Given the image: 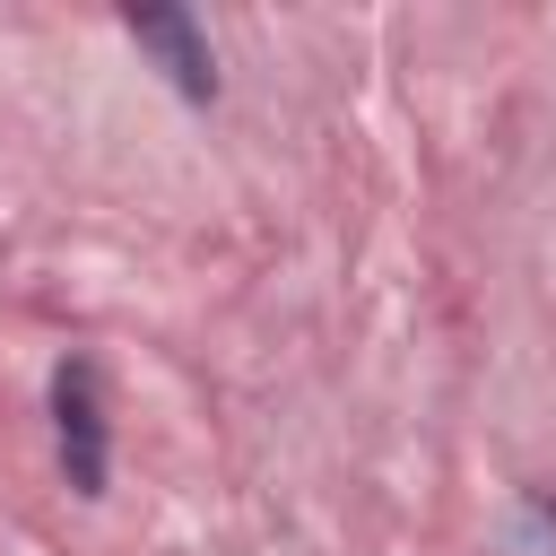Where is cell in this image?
<instances>
[{"instance_id":"cell-1","label":"cell","mask_w":556,"mask_h":556,"mask_svg":"<svg viewBox=\"0 0 556 556\" xmlns=\"http://www.w3.org/2000/svg\"><path fill=\"white\" fill-rule=\"evenodd\" d=\"M52 434H61V478L78 495H104L113 452H104V391H96L87 356H61V374H52Z\"/></svg>"},{"instance_id":"cell-2","label":"cell","mask_w":556,"mask_h":556,"mask_svg":"<svg viewBox=\"0 0 556 556\" xmlns=\"http://www.w3.org/2000/svg\"><path fill=\"white\" fill-rule=\"evenodd\" d=\"M122 26H130V43L165 70V87H174L182 104H208V96H217V52H208V35H200L182 9H130Z\"/></svg>"}]
</instances>
